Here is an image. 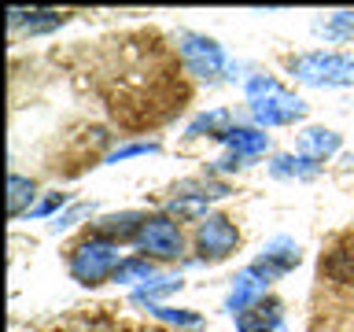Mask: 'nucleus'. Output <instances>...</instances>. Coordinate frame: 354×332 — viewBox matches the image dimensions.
Instances as JSON below:
<instances>
[{"label": "nucleus", "instance_id": "1", "mask_svg": "<svg viewBox=\"0 0 354 332\" xmlns=\"http://www.w3.org/2000/svg\"><path fill=\"white\" fill-rule=\"evenodd\" d=\"M248 104H251V115L259 118L262 126H288V122L306 115L303 100L292 96L288 89H281L273 77H251L248 82Z\"/></svg>", "mask_w": 354, "mask_h": 332}, {"label": "nucleus", "instance_id": "2", "mask_svg": "<svg viewBox=\"0 0 354 332\" xmlns=\"http://www.w3.org/2000/svg\"><path fill=\"white\" fill-rule=\"evenodd\" d=\"M122 266L118 243L104 240V237H88L85 243H77L71 255V277L77 284H104L115 277V270Z\"/></svg>", "mask_w": 354, "mask_h": 332}, {"label": "nucleus", "instance_id": "3", "mask_svg": "<svg viewBox=\"0 0 354 332\" xmlns=\"http://www.w3.org/2000/svg\"><path fill=\"white\" fill-rule=\"evenodd\" d=\"M292 74L310 85H354V59L336 52H310L292 59Z\"/></svg>", "mask_w": 354, "mask_h": 332}, {"label": "nucleus", "instance_id": "4", "mask_svg": "<svg viewBox=\"0 0 354 332\" xmlns=\"http://www.w3.org/2000/svg\"><path fill=\"white\" fill-rule=\"evenodd\" d=\"M137 243L144 251V259H177V255L185 251V240H181V229L174 225V218L166 214H151L148 221L140 225L137 232Z\"/></svg>", "mask_w": 354, "mask_h": 332}, {"label": "nucleus", "instance_id": "5", "mask_svg": "<svg viewBox=\"0 0 354 332\" xmlns=\"http://www.w3.org/2000/svg\"><path fill=\"white\" fill-rule=\"evenodd\" d=\"M236 243H240V232H236V225H232L225 214H207L203 221H199L196 248H199V255H203L207 262L229 259V255L236 251Z\"/></svg>", "mask_w": 354, "mask_h": 332}, {"label": "nucleus", "instance_id": "6", "mask_svg": "<svg viewBox=\"0 0 354 332\" xmlns=\"http://www.w3.org/2000/svg\"><path fill=\"white\" fill-rule=\"evenodd\" d=\"M181 59L192 74L214 77V74H221V66H225V52H221L218 41L199 37V33H185L181 37Z\"/></svg>", "mask_w": 354, "mask_h": 332}, {"label": "nucleus", "instance_id": "7", "mask_svg": "<svg viewBox=\"0 0 354 332\" xmlns=\"http://www.w3.org/2000/svg\"><path fill=\"white\" fill-rule=\"evenodd\" d=\"M277 325H281V303L277 299H254L248 310L236 314L240 332H273Z\"/></svg>", "mask_w": 354, "mask_h": 332}, {"label": "nucleus", "instance_id": "8", "mask_svg": "<svg viewBox=\"0 0 354 332\" xmlns=\"http://www.w3.org/2000/svg\"><path fill=\"white\" fill-rule=\"evenodd\" d=\"M66 22V11H22V8H8V26L15 30L22 26L26 33H44V30H55Z\"/></svg>", "mask_w": 354, "mask_h": 332}, {"label": "nucleus", "instance_id": "9", "mask_svg": "<svg viewBox=\"0 0 354 332\" xmlns=\"http://www.w3.org/2000/svg\"><path fill=\"white\" fill-rule=\"evenodd\" d=\"M148 221V214H137V210H126V214H111L104 221H96V237H104V240H137V232L140 225Z\"/></svg>", "mask_w": 354, "mask_h": 332}, {"label": "nucleus", "instance_id": "10", "mask_svg": "<svg viewBox=\"0 0 354 332\" xmlns=\"http://www.w3.org/2000/svg\"><path fill=\"white\" fill-rule=\"evenodd\" d=\"M270 284L266 277L254 270V266H248L240 277H236V288H232V295H229V303H225V310H232V314H240V310H248L254 299H259V292Z\"/></svg>", "mask_w": 354, "mask_h": 332}, {"label": "nucleus", "instance_id": "11", "mask_svg": "<svg viewBox=\"0 0 354 332\" xmlns=\"http://www.w3.org/2000/svg\"><path fill=\"white\" fill-rule=\"evenodd\" d=\"M299 151L306 155V159H325V155L339 151V133L332 129H306L303 137H299Z\"/></svg>", "mask_w": 354, "mask_h": 332}, {"label": "nucleus", "instance_id": "12", "mask_svg": "<svg viewBox=\"0 0 354 332\" xmlns=\"http://www.w3.org/2000/svg\"><path fill=\"white\" fill-rule=\"evenodd\" d=\"M232 148V155H240V159H248V155H262L266 144H270V137H266L262 129H229L225 137H221Z\"/></svg>", "mask_w": 354, "mask_h": 332}, {"label": "nucleus", "instance_id": "13", "mask_svg": "<svg viewBox=\"0 0 354 332\" xmlns=\"http://www.w3.org/2000/svg\"><path fill=\"white\" fill-rule=\"evenodd\" d=\"M33 196H37V188H33L30 177H19V174L8 177V214L11 218H19L22 210H30Z\"/></svg>", "mask_w": 354, "mask_h": 332}, {"label": "nucleus", "instance_id": "14", "mask_svg": "<svg viewBox=\"0 0 354 332\" xmlns=\"http://www.w3.org/2000/svg\"><path fill=\"white\" fill-rule=\"evenodd\" d=\"M166 218L188 221V218H207V199L203 196H174L166 203Z\"/></svg>", "mask_w": 354, "mask_h": 332}, {"label": "nucleus", "instance_id": "15", "mask_svg": "<svg viewBox=\"0 0 354 332\" xmlns=\"http://www.w3.org/2000/svg\"><path fill=\"white\" fill-rule=\"evenodd\" d=\"M273 174L277 177H314L317 174V163L306 159V155H281V159L273 163Z\"/></svg>", "mask_w": 354, "mask_h": 332}, {"label": "nucleus", "instance_id": "16", "mask_svg": "<svg viewBox=\"0 0 354 332\" xmlns=\"http://www.w3.org/2000/svg\"><path fill=\"white\" fill-rule=\"evenodd\" d=\"M225 122H229V111H210V115H199L192 126H188V137H199V133H214V137H225Z\"/></svg>", "mask_w": 354, "mask_h": 332}, {"label": "nucleus", "instance_id": "17", "mask_svg": "<svg viewBox=\"0 0 354 332\" xmlns=\"http://www.w3.org/2000/svg\"><path fill=\"white\" fill-rule=\"evenodd\" d=\"M151 314L159 317V321H170V325L177 329H199L203 325V317L192 314V310H174V306H151Z\"/></svg>", "mask_w": 354, "mask_h": 332}, {"label": "nucleus", "instance_id": "18", "mask_svg": "<svg viewBox=\"0 0 354 332\" xmlns=\"http://www.w3.org/2000/svg\"><path fill=\"white\" fill-rule=\"evenodd\" d=\"M148 277H151V259H126V262L115 270V277H111V281H115V284H118V281L126 284V281H148Z\"/></svg>", "mask_w": 354, "mask_h": 332}, {"label": "nucleus", "instance_id": "19", "mask_svg": "<svg viewBox=\"0 0 354 332\" xmlns=\"http://www.w3.org/2000/svg\"><path fill=\"white\" fill-rule=\"evenodd\" d=\"M181 288V281L177 277H170V281H155V284H140L137 292H133V303H151V299H159V295H170Z\"/></svg>", "mask_w": 354, "mask_h": 332}, {"label": "nucleus", "instance_id": "20", "mask_svg": "<svg viewBox=\"0 0 354 332\" xmlns=\"http://www.w3.org/2000/svg\"><path fill=\"white\" fill-rule=\"evenodd\" d=\"M151 151H159V144H155V140H140V144H126V148H118V151H111V155H107V163H118V159H133V155H151Z\"/></svg>", "mask_w": 354, "mask_h": 332}, {"label": "nucleus", "instance_id": "21", "mask_svg": "<svg viewBox=\"0 0 354 332\" xmlns=\"http://www.w3.org/2000/svg\"><path fill=\"white\" fill-rule=\"evenodd\" d=\"M63 203H66V196H63V192H55V196L44 199L41 207H33L30 214H33V218H44V214H52V210H55V207H63Z\"/></svg>", "mask_w": 354, "mask_h": 332}, {"label": "nucleus", "instance_id": "22", "mask_svg": "<svg viewBox=\"0 0 354 332\" xmlns=\"http://www.w3.org/2000/svg\"><path fill=\"white\" fill-rule=\"evenodd\" d=\"M88 332H107V329H100V325H93V329H88Z\"/></svg>", "mask_w": 354, "mask_h": 332}]
</instances>
